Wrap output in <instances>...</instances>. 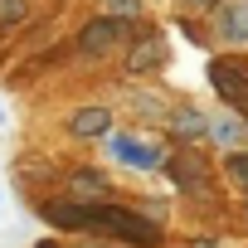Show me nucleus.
<instances>
[{
  "label": "nucleus",
  "mask_w": 248,
  "mask_h": 248,
  "mask_svg": "<svg viewBox=\"0 0 248 248\" xmlns=\"http://www.w3.org/2000/svg\"><path fill=\"white\" fill-rule=\"evenodd\" d=\"M59 229H88V233H107V238H127V243H156V224L146 214H132L122 204H49L44 209Z\"/></svg>",
  "instance_id": "obj_1"
},
{
  "label": "nucleus",
  "mask_w": 248,
  "mask_h": 248,
  "mask_svg": "<svg viewBox=\"0 0 248 248\" xmlns=\"http://www.w3.org/2000/svg\"><path fill=\"white\" fill-rule=\"evenodd\" d=\"M209 83H214V93H219L229 107L248 112V68H243V63H233V59H214V63H209Z\"/></svg>",
  "instance_id": "obj_2"
},
{
  "label": "nucleus",
  "mask_w": 248,
  "mask_h": 248,
  "mask_svg": "<svg viewBox=\"0 0 248 248\" xmlns=\"http://www.w3.org/2000/svg\"><path fill=\"white\" fill-rule=\"evenodd\" d=\"M117 39H122V20H117V15H102V20H93V25L78 34V54L97 59V54H107Z\"/></svg>",
  "instance_id": "obj_3"
},
{
  "label": "nucleus",
  "mask_w": 248,
  "mask_h": 248,
  "mask_svg": "<svg viewBox=\"0 0 248 248\" xmlns=\"http://www.w3.org/2000/svg\"><path fill=\"white\" fill-rule=\"evenodd\" d=\"M107 127H112V112H107V107H78V112L68 117V137H83V141L107 137Z\"/></svg>",
  "instance_id": "obj_4"
},
{
  "label": "nucleus",
  "mask_w": 248,
  "mask_h": 248,
  "mask_svg": "<svg viewBox=\"0 0 248 248\" xmlns=\"http://www.w3.org/2000/svg\"><path fill=\"white\" fill-rule=\"evenodd\" d=\"M112 156H117V161H127V166H137V170L161 166V146H151V141H127V137H117V141H112Z\"/></svg>",
  "instance_id": "obj_5"
},
{
  "label": "nucleus",
  "mask_w": 248,
  "mask_h": 248,
  "mask_svg": "<svg viewBox=\"0 0 248 248\" xmlns=\"http://www.w3.org/2000/svg\"><path fill=\"white\" fill-rule=\"evenodd\" d=\"M219 34H224V44H248V0L224 5V15H219Z\"/></svg>",
  "instance_id": "obj_6"
},
{
  "label": "nucleus",
  "mask_w": 248,
  "mask_h": 248,
  "mask_svg": "<svg viewBox=\"0 0 248 248\" xmlns=\"http://www.w3.org/2000/svg\"><path fill=\"white\" fill-rule=\"evenodd\" d=\"M170 175H175L180 190H200V185H204V161H200L195 151H185V156L170 161Z\"/></svg>",
  "instance_id": "obj_7"
},
{
  "label": "nucleus",
  "mask_w": 248,
  "mask_h": 248,
  "mask_svg": "<svg viewBox=\"0 0 248 248\" xmlns=\"http://www.w3.org/2000/svg\"><path fill=\"white\" fill-rule=\"evenodd\" d=\"M161 63H166V44H161V39L137 44V49H132V59H127V68H132V73H156Z\"/></svg>",
  "instance_id": "obj_8"
},
{
  "label": "nucleus",
  "mask_w": 248,
  "mask_h": 248,
  "mask_svg": "<svg viewBox=\"0 0 248 248\" xmlns=\"http://www.w3.org/2000/svg\"><path fill=\"white\" fill-rule=\"evenodd\" d=\"M170 127H175L185 141H200V137H209V117L195 112V107H180V112H170Z\"/></svg>",
  "instance_id": "obj_9"
},
{
  "label": "nucleus",
  "mask_w": 248,
  "mask_h": 248,
  "mask_svg": "<svg viewBox=\"0 0 248 248\" xmlns=\"http://www.w3.org/2000/svg\"><path fill=\"white\" fill-rule=\"evenodd\" d=\"M209 137L219 141V146H238V141H248V127L238 117H214L209 122Z\"/></svg>",
  "instance_id": "obj_10"
},
{
  "label": "nucleus",
  "mask_w": 248,
  "mask_h": 248,
  "mask_svg": "<svg viewBox=\"0 0 248 248\" xmlns=\"http://www.w3.org/2000/svg\"><path fill=\"white\" fill-rule=\"evenodd\" d=\"M68 190H73L78 200H93V195H107V180H102L97 170H78V175L68 180Z\"/></svg>",
  "instance_id": "obj_11"
},
{
  "label": "nucleus",
  "mask_w": 248,
  "mask_h": 248,
  "mask_svg": "<svg viewBox=\"0 0 248 248\" xmlns=\"http://www.w3.org/2000/svg\"><path fill=\"white\" fill-rule=\"evenodd\" d=\"M224 170H229V175H233V185L248 195V156H229V161H224Z\"/></svg>",
  "instance_id": "obj_12"
},
{
  "label": "nucleus",
  "mask_w": 248,
  "mask_h": 248,
  "mask_svg": "<svg viewBox=\"0 0 248 248\" xmlns=\"http://www.w3.org/2000/svg\"><path fill=\"white\" fill-rule=\"evenodd\" d=\"M102 5H107V15H117V20L141 15V0H102Z\"/></svg>",
  "instance_id": "obj_13"
},
{
  "label": "nucleus",
  "mask_w": 248,
  "mask_h": 248,
  "mask_svg": "<svg viewBox=\"0 0 248 248\" xmlns=\"http://www.w3.org/2000/svg\"><path fill=\"white\" fill-rule=\"evenodd\" d=\"M0 20H5V25H20V20H25V0H0Z\"/></svg>",
  "instance_id": "obj_14"
},
{
  "label": "nucleus",
  "mask_w": 248,
  "mask_h": 248,
  "mask_svg": "<svg viewBox=\"0 0 248 248\" xmlns=\"http://www.w3.org/2000/svg\"><path fill=\"white\" fill-rule=\"evenodd\" d=\"M137 112H141V117H161V102L146 93V97H137Z\"/></svg>",
  "instance_id": "obj_15"
},
{
  "label": "nucleus",
  "mask_w": 248,
  "mask_h": 248,
  "mask_svg": "<svg viewBox=\"0 0 248 248\" xmlns=\"http://www.w3.org/2000/svg\"><path fill=\"white\" fill-rule=\"evenodd\" d=\"M190 5H209V0H190Z\"/></svg>",
  "instance_id": "obj_16"
},
{
  "label": "nucleus",
  "mask_w": 248,
  "mask_h": 248,
  "mask_svg": "<svg viewBox=\"0 0 248 248\" xmlns=\"http://www.w3.org/2000/svg\"><path fill=\"white\" fill-rule=\"evenodd\" d=\"M0 117H5V112H0Z\"/></svg>",
  "instance_id": "obj_17"
},
{
  "label": "nucleus",
  "mask_w": 248,
  "mask_h": 248,
  "mask_svg": "<svg viewBox=\"0 0 248 248\" xmlns=\"http://www.w3.org/2000/svg\"><path fill=\"white\" fill-rule=\"evenodd\" d=\"M243 200H248V195H243Z\"/></svg>",
  "instance_id": "obj_18"
}]
</instances>
